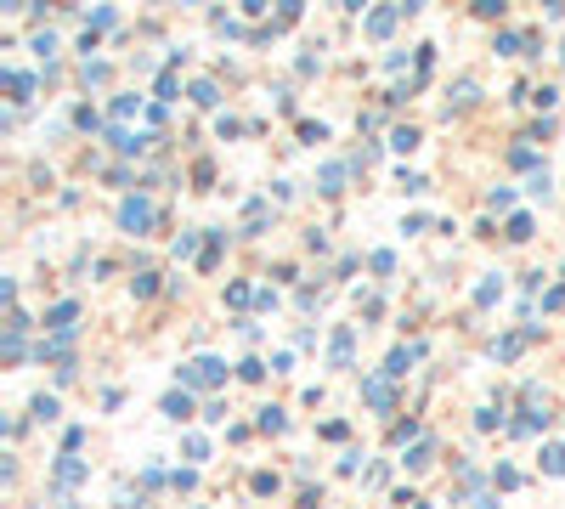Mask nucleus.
I'll use <instances>...</instances> for the list:
<instances>
[{
    "instance_id": "1",
    "label": "nucleus",
    "mask_w": 565,
    "mask_h": 509,
    "mask_svg": "<svg viewBox=\"0 0 565 509\" xmlns=\"http://www.w3.org/2000/svg\"><path fill=\"white\" fill-rule=\"evenodd\" d=\"M187 385H221V379H227V368L221 362H215V357H198V362H187Z\"/></svg>"
},
{
    "instance_id": "2",
    "label": "nucleus",
    "mask_w": 565,
    "mask_h": 509,
    "mask_svg": "<svg viewBox=\"0 0 565 509\" xmlns=\"http://www.w3.org/2000/svg\"><path fill=\"white\" fill-rule=\"evenodd\" d=\"M119 221H124V227H130V232H142V227H147V221H153V209H147V204H142V198H124V209H119Z\"/></svg>"
},
{
    "instance_id": "3",
    "label": "nucleus",
    "mask_w": 565,
    "mask_h": 509,
    "mask_svg": "<svg viewBox=\"0 0 565 509\" xmlns=\"http://www.w3.org/2000/svg\"><path fill=\"white\" fill-rule=\"evenodd\" d=\"M362 391H368V402H373V407H390V385H384V379H368Z\"/></svg>"
},
{
    "instance_id": "4",
    "label": "nucleus",
    "mask_w": 565,
    "mask_h": 509,
    "mask_svg": "<svg viewBox=\"0 0 565 509\" xmlns=\"http://www.w3.org/2000/svg\"><path fill=\"white\" fill-rule=\"evenodd\" d=\"M345 357H351V328L334 334V362H345Z\"/></svg>"
},
{
    "instance_id": "5",
    "label": "nucleus",
    "mask_w": 565,
    "mask_h": 509,
    "mask_svg": "<svg viewBox=\"0 0 565 509\" xmlns=\"http://www.w3.org/2000/svg\"><path fill=\"white\" fill-rule=\"evenodd\" d=\"M390 23H396V12H373V23H368V34H390Z\"/></svg>"
},
{
    "instance_id": "6",
    "label": "nucleus",
    "mask_w": 565,
    "mask_h": 509,
    "mask_svg": "<svg viewBox=\"0 0 565 509\" xmlns=\"http://www.w3.org/2000/svg\"><path fill=\"white\" fill-rule=\"evenodd\" d=\"M51 328H74V306H68V300L51 312Z\"/></svg>"
},
{
    "instance_id": "7",
    "label": "nucleus",
    "mask_w": 565,
    "mask_h": 509,
    "mask_svg": "<svg viewBox=\"0 0 565 509\" xmlns=\"http://www.w3.org/2000/svg\"><path fill=\"white\" fill-rule=\"evenodd\" d=\"M339 176H345V170H339V164H328V170H322V193H339Z\"/></svg>"
},
{
    "instance_id": "8",
    "label": "nucleus",
    "mask_w": 565,
    "mask_h": 509,
    "mask_svg": "<svg viewBox=\"0 0 565 509\" xmlns=\"http://www.w3.org/2000/svg\"><path fill=\"white\" fill-rule=\"evenodd\" d=\"M509 238H514V243H520V238H532V221H526V216H514V221H509Z\"/></svg>"
},
{
    "instance_id": "9",
    "label": "nucleus",
    "mask_w": 565,
    "mask_h": 509,
    "mask_svg": "<svg viewBox=\"0 0 565 509\" xmlns=\"http://www.w3.org/2000/svg\"><path fill=\"white\" fill-rule=\"evenodd\" d=\"M543 458H548V470H554V476H559V470H565V447H548V453H543Z\"/></svg>"
}]
</instances>
